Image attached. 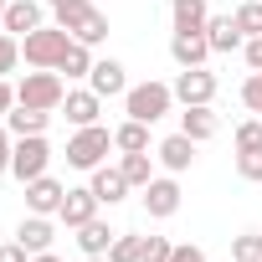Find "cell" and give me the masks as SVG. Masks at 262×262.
Returning <instances> with one entry per match:
<instances>
[{
    "label": "cell",
    "instance_id": "obj_13",
    "mask_svg": "<svg viewBox=\"0 0 262 262\" xmlns=\"http://www.w3.org/2000/svg\"><path fill=\"white\" fill-rule=\"evenodd\" d=\"M155 160L165 165V175H185V170L195 165V139H190V134H170V139H160Z\"/></svg>",
    "mask_w": 262,
    "mask_h": 262
},
{
    "label": "cell",
    "instance_id": "obj_6",
    "mask_svg": "<svg viewBox=\"0 0 262 262\" xmlns=\"http://www.w3.org/2000/svg\"><path fill=\"white\" fill-rule=\"evenodd\" d=\"M57 26H67V31H72V41H88V47L108 41V16L93 6V0H88V6H77V11H67Z\"/></svg>",
    "mask_w": 262,
    "mask_h": 262
},
{
    "label": "cell",
    "instance_id": "obj_34",
    "mask_svg": "<svg viewBox=\"0 0 262 262\" xmlns=\"http://www.w3.org/2000/svg\"><path fill=\"white\" fill-rule=\"evenodd\" d=\"M11 149H16V134L0 123V175H11Z\"/></svg>",
    "mask_w": 262,
    "mask_h": 262
},
{
    "label": "cell",
    "instance_id": "obj_31",
    "mask_svg": "<svg viewBox=\"0 0 262 262\" xmlns=\"http://www.w3.org/2000/svg\"><path fill=\"white\" fill-rule=\"evenodd\" d=\"M175 257V242H165V236H144L139 242V262H170Z\"/></svg>",
    "mask_w": 262,
    "mask_h": 262
},
{
    "label": "cell",
    "instance_id": "obj_7",
    "mask_svg": "<svg viewBox=\"0 0 262 262\" xmlns=\"http://www.w3.org/2000/svg\"><path fill=\"white\" fill-rule=\"evenodd\" d=\"M170 88H175V103H180V108H195V103H211V98H216V72H206V67H180V77H175Z\"/></svg>",
    "mask_w": 262,
    "mask_h": 262
},
{
    "label": "cell",
    "instance_id": "obj_21",
    "mask_svg": "<svg viewBox=\"0 0 262 262\" xmlns=\"http://www.w3.org/2000/svg\"><path fill=\"white\" fill-rule=\"evenodd\" d=\"M206 41H211V52H236L247 36H242L236 16H211V21H206Z\"/></svg>",
    "mask_w": 262,
    "mask_h": 262
},
{
    "label": "cell",
    "instance_id": "obj_27",
    "mask_svg": "<svg viewBox=\"0 0 262 262\" xmlns=\"http://www.w3.org/2000/svg\"><path fill=\"white\" fill-rule=\"evenodd\" d=\"M139 242H144V236L118 231V236H113V247H108V262H139Z\"/></svg>",
    "mask_w": 262,
    "mask_h": 262
},
{
    "label": "cell",
    "instance_id": "obj_38",
    "mask_svg": "<svg viewBox=\"0 0 262 262\" xmlns=\"http://www.w3.org/2000/svg\"><path fill=\"white\" fill-rule=\"evenodd\" d=\"M170 262H206V252L190 242V247H175V257H170Z\"/></svg>",
    "mask_w": 262,
    "mask_h": 262
},
{
    "label": "cell",
    "instance_id": "obj_12",
    "mask_svg": "<svg viewBox=\"0 0 262 262\" xmlns=\"http://www.w3.org/2000/svg\"><path fill=\"white\" fill-rule=\"evenodd\" d=\"M62 195H67V185L52 180V175L26 180V211H36V216H57L62 211Z\"/></svg>",
    "mask_w": 262,
    "mask_h": 262
},
{
    "label": "cell",
    "instance_id": "obj_16",
    "mask_svg": "<svg viewBox=\"0 0 262 262\" xmlns=\"http://www.w3.org/2000/svg\"><path fill=\"white\" fill-rule=\"evenodd\" d=\"M41 16H47V11L36 6V0H11V6H6V21H0V31H11V36H31L36 26H47Z\"/></svg>",
    "mask_w": 262,
    "mask_h": 262
},
{
    "label": "cell",
    "instance_id": "obj_5",
    "mask_svg": "<svg viewBox=\"0 0 262 262\" xmlns=\"http://www.w3.org/2000/svg\"><path fill=\"white\" fill-rule=\"evenodd\" d=\"M47 165H52V144H47V134H26V139H16V149H11V175L26 185V180H36V175H47Z\"/></svg>",
    "mask_w": 262,
    "mask_h": 262
},
{
    "label": "cell",
    "instance_id": "obj_4",
    "mask_svg": "<svg viewBox=\"0 0 262 262\" xmlns=\"http://www.w3.org/2000/svg\"><path fill=\"white\" fill-rule=\"evenodd\" d=\"M67 47H72V31H67V26H36L31 36H21L26 67H52V72H57V62H62Z\"/></svg>",
    "mask_w": 262,
    "mask_h": 262
},
{
    "label": "cell",
    "instance_id": "obj_20",
    "mask_svg": "<svg viewBox=\"0 0 262 262\" xmlns=\"http://www.w3.org/2000/svg\"><path fill=\"white\" fill-rule=\"evenodd\" d=\"M47 123H52L47 108H26V103H16V108L6 113V128H11L16 139H26V134H47Z\"/></svg>",
    "mask_w": 262,
    "mask_h": 262
},
{
    "label": "cell",
    "instance_id": "obj_14",
    "mask_svg": "<svg viewBox=\"0 0 262 262\" xmlns=\"http://www.w3.org/2000/svg\"><path fill=\"white\" fill-rule=\"evenodd\" d=\"M16 242H21L31 257H36V252H52V242H57V216H36V211H31V216L16 226Z\"/></svg>",
    "mask_w": 262,
    "mask_h": 262
},
{
    "label": "cell",
    "instance_id": "obj_19",
    "mask_svg": "<svg viewBox=\"0 0 262 262\" xmlns=\"http://www.w3.org/2000/svg\"><path fill=\"white\" fill-rule=\"evenodd\" d=\"M113 236H118V231H113L108 221H98V216H93L88 226H77V252H82V257H108Z\"/></svg>",
    "mask_w": 262,
    "mask_h": 262
},
{
    "label": "cell",
    "instance_id": "obj_10",
    "mask_svg": "<svg viewBox=\"0 0 262 262\" xmlns=\"http://www.w3.org/2000/svg\"><path fill=\"white\" fill-rule=\"evenodd\" d=\"M88 88H93L98 98H123V93H128V72H123V62L98 57V62H93V72H88Z\"/></svg>",
    "mask_w": 262,
    "mask_h": 262
},
{
    "label": "cell",
    "instance_id": "obj_1",
    "mask_svg": "<svg viewBox=\"0 0 262 262\" xmlns=\"http://www.w3.org/2000/svg\"><path fill=\"white\" fill-rule=\"evenodd\" d=\"M170 108H175V88H170V82H155V77H149V82H128V93H123V113L139 118V123H149V128H155Z\"/></svg>",
    "mask_w": 262,
    "mask_h": 262
},
{
    "label": "cell",
    "instance_id": "obj_3",
    "mask_svg": "<svg viewBox=\"0 0 262 262\" xmlns=\"http://www.w3.org/2000/svg\"><path fill=\"white\" fill-rule=\"evenodd\" d=\"M108 149H113V128H103V123H88V128H77V134L67 139V165L93 175V170L108 160Z\"/></svg>",
    "mask_w": 262,
    "mask_h": 262
},
{
    "label": "cell",
    "instance_id": "obj_9",
    "mask_svg": "<svg viewBox=\"0 0 262 262\" xmlns=\"http://www.w3.org/2000/svg\"><path fill=\"white\" fill-rule=\"evenodd\" d=\"M98 195H93V185H77V190H67L62 195V211H57V221L67 226V231H77V226H88L93 216H98Z\"/></svg>",
    "mask_w": 262,
    "mask_h": 262
},
{
    "label": "cell",
    "instance_id": "obj_26",
    "mask_svg": "<svg viewBox=\"0 0 262 262\" xmlns=\"http://www.w3.org/2000/svg\"><path fill=\"white\" fill-rule=\"evenodd\" d=\"M231 262H262V231H242L231 242Z\"/></svg>",
    "mask_w": 262,
    "mask_h": 262
},
{
    "label": "cell",
    "instance_id": "obj_33",
    "mask_svg": "<svg viewBox=\"0 0 262 262\" xmlns=\"http://www.w3.org/2000/svg\"><path fill=\"white\" fill-rule=\"evenodd\" d=\"M242 108H247V113H262V72H247V82H242Z\"/></svg>",
    "mask_w": 262,
    "mask_h": 262
},
{
    "label": "cell",
    "instance_id": "obj_2",
    "mask_svg": "<svg viewBox=\"0 0 262 262\" xmlns=\"http://www.w3.org/2000/svg\"><path fill=\"white\" fill-rule=\"evenodd\" d=\"M62 98H67V82H62V72H52V67H31V72L16 82V103H26V108L57 113Z\"/></svg>",
    "mask_w": 262,
    "mask_h": 262
},
{
    "label": "cell",
    "instance_id": "obj_41",
    "mask_svg": "<svg viewBox=\"0 0 262 262\" xmlns=\"http://www.w3.org/2000/svg\"><path fill=\"white\" fill-rule=\"evenodd\" d=\"M6 6H11V0H0V21H6Z\"/></svg>",
    "mask_w": 262,
    "mask_h": 262
},
{
    "label": "cell",
    "instance_id": "obj_32",
    "mask_svg": "<svg viewBox=\"0 0 262 262\" xmlns=\"http://www.w3.org/2000/svg\"><path fill=\"white\" fill-rule=\"evenodd\" d=\"M16 62H21V36L0 31V77H6V72H16Z\"/></svg>",
    "mask_w": 262,
    "mask_h": 262
},
{
    "label": "cell",
    "instance_id": "obj_18",
    "mask_svg": "<svg viewBox=\"0 0 262 262\" xmlns=\"http://www.w3.org/2000/svg\"><path fill=\"white\" fill-rule=\"evenodd\" d=\"M216 128H221V118H216V108H211V103H195V108H185V113H180V134H190L195 144L216 139Z\"/></svg>",
    "mask_w": 262,
    "mask_h": 262
},
{
    "label": "cell",
    "instance_id": "obj_29",
    "mask_svg": "<svg viewBox=\"0 0 262 262\" xmlns=\"http://www.w3.org/2000/svg\"><path fill=\"white\" fill-rule=\"evenodd\" d=\"M236 175L247 185H262V149H236Z\"/></svg>",
    "mask_w": 262,
    "mask_h": 262
},
{
    "label": "cell",
    "instance_id": "obj_15",
    "mask_svg": "<svg viewBox=\"0 0 262 262\" xmlns=\"http://www.w3.org/2000/svg\"><path fill=\"white\" fill-rule=\"evenodd\" d=\"M170 57H175V67H206V57H211L206 31H175L170 36Z\"/></svg>",
    "mask_w": 262,
    "mask_h": 262
},
{
    "label": "cell",
    "instance_id": "obj_37",
    "mask_svg": "<svg viewBox=\"0 0 262 262\" xmlns=\"http://www.w3.org/2000/svg\"><path fill=\"white\" fill-rule=\"evenodd\" d=\"M11 108H16V88L0 77V123H6V113H11Z\"/></svg>",
    "mask_w": 262,
    "mask_h": 262
},
{
    "label": "cell",
    "instance_id": "obj_36",
    "mask_svg": "<svg viewBox=\"0 0 262 262\" xmlns=\"http://www.w3.org/2000/svg\"><path fill=\"white\" fill-rule=\"evenodd\" d=\"M0 262H31V252L21 242H6V247H0Z\"/></svg>",
    "mask_w": 262,
    "mask_h": 262
},
{
    "label": "cell",
    "instance_id": "obj_25",
    "mask_svg": "<svg viewBox=\"0 0 262 262\" xmlns=\"http://www.w3.org/2000/svg\"><path fill=\"white\" fill-rule=\"evenodd\" d=\"M93 62H98V57H93V47H88V41H72V47L62 52L57 72H62V77H88V72H93Z\"/></svg>",
    "mask_w": 262,
    "mask_h": 262
},
{
    "label": "cell",
    "instance_id": "obj_28",
    "mask_svg": "<svg viewBox=\"0 0 262 262\" xmlns=\"http://www.w3.org/2000/svg\"><path fill=\"white\" fill-rule=\"evenodd\" d=\"M236 26H242V36H262V0H242L236 6Z\"/></svg>",
    "mask_w": 262,
    "mask_h": 262
},
{
    "label": "cell",
    "instance_id": "obj_30",
    "mask_svg": "<svg viewBox=\"0 0 262 262\" xmlns=\"http://www.w3.org/2000/svg\"><path fill=\"white\" fill-rule=\"evenodd\" d=\"M231 144H236V149H262V113H257V118H247V123H236Z\"/></svg>",
    "mask_w": 262,
    "mask_h": 262
},
{
    "label": "cell",
    "instance_id": "obj_42",
    "mask_svg": "<svg viewBox=\"0 0 262 262\" xmlns=\"http://www.w3.org/2000/svg\"><path fill=\"white\" fill-rule=\"evenodd\" d=\"M82 262H108V257H82Z\"/></svg>",
    "mask_w": 262,
    "mask_h": 262
},
{
    "label": "cell",
    "instance_id": "obj_17",
    "mask_svg": "<svg viewBox=\"0 0 262 262\" xmlns=\"http://www.w3.org/2000/svg\"><path fill=\"white\" fill-rule=\"evenodd\" d=\"M88 185H93V195H98L103 206H118V201H123L128 190H134V185H128V180H123V170H118V165H98Z\"/></svg>",
    "mask_w": 262,
    "mask_h": 262
},
{
    "label": "cell",
    "instance_id": "obj_24",
    "mask_svg": "<svg viewBox=\"0 0 262 262\" xmlns=\"http://www.w3.org/2000/svg\"><path fill=\"white\" fill-rule=\"evenodd\" d=\"M155 165H160V160H155L149 149H139V155H123V160H118V170H123V180L134 185V190H144V185L155 180Z\"/></svg>",
    "mask_w": 262,
    "mask_h": 262
},
{
    "label": "cell",
    "instance_id": "obj_8",
    "mask_svg": "<svg viewBox=\"0 0 262 262\" xmlns=\"http://www.w3.org/2000/svg\"><path fill=\"white\" fill-rule=\"evenodd\" d=\"M144 211H149L155 221H170V216L180 211V180H175V175H155V180L144 185Z\"/></svg>",
    "mask_w": 262,
    "mask_h": 262
},
{
    "label": "cell",
    "instance_id": "obj_39",
    "mask_svg": "<svg viewBox=\"0 0 262 262\" xmlns=\"http://www.w3.org/2000/svg\"><path fill=\"white\" fill-rule=\"evenodd\" d=\"M47 6H52V16H57V21H62V16H67V11H77V6H88V0H47Z\"/></svg>",
    "mask_w": 262,
    "mask_h": 262
},
{
    "label": "cell",
    "instance_id": "obj_22",
    "mask_svg": "<svg viewBox=\"0 0 262 262\" xmlns=\"http://www.w3.org/2000/svg\"><path fill=\"white\" fill-rule=\"evenodd\" d=\"M170 21H175V31H206L211 6L206 0H170Z\"/></svg>",
    "mask_w": 262,
    "mask_h": 262
},
{
    "label": "cell",
    "instance_id": "obj_35",
    "mask_svg": "<svg viewBox=\"0 0 262 262\" xmlns=\"http://www.w3.org/2000/svg\"><path fill=\"white\" fill-rule=\"evenodd\" d=\"M242 57H247L252 72H262V36H247V41H242Z\"/></svg>",
    "mask_w": 262,
    "mask_h": 262
},
{
    "label": "cell",
    "instance_id": "obj_23",
    "mask_svg": "<svg viewBox=\"0 0 262 262\" xmlns=\"http://www.w3.org/2000/svg\"><path fill=\"white\" fill-rule=\"evenodd\" d=\"M113 149H118V155H139V149H149V123L123 118V123L113 128Z\"/></svg>",
    "mask_w": 262,
    "mask_h": 262
},
{
    "label": "cell",
    "instance_id": "obj_11",
    "mask_svg": "<svg viewBox=\"0 0 262 262\" xmlns=\"http://www.w3.org/2000/svg\"><path fill=\"white\" fill-rule=\"evenodd\" d=\"M62 113H67V123H72V128H88V123H98V118H103V98H98L93 88H67Z\"/></svg>",
    "mask_w": 262,
    "mask_h": 262
},
{
    "label": "cell",
    "instance_id": "obj_40",
    "mask_svg": "<svg viewBox=\"0 0 262 262\" xmlns=\"http://www.w3.org/2000/svg\"><path fill=\"white\" fill-rule=\"evenodd\" d=\"M31 262H62V257H57V252H36Z\"/></svg>",
    "mask_w": 262,
    "mask_h": 262
}]
</instances>
